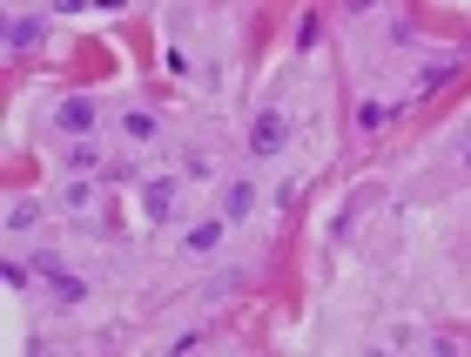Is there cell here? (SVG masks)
Here are the masks:
<instances>
[{"instance_id": "8", "label": "cell", "mask_w": 471, "mask_h": 357, "mask_svg": "<svg viewBox=\"0 0 471 357\" xmlns=\"http://www.w3.org/2000/svg\"><path fill=\"white\" fill-rule=\"evenodd\" d=\"M384 122H391V109H384V101H364V109H357V128H364V135H370V128H384Z\"/></svg>"}, {"instance_id": "2", "label": "cell", "mask_w": 471, "mask_h": 357, "mask_svg": "<svg viewBox=\"0 0 471 357\" xmlns=\"http://www.w3.org/2000/svg\"><path fill=\"white\" fill-rule=\"evenodd\" d=\"M168 209H175V183H168V175L142 183V216H149V223H168Z\"/></svg>"}, {"instance_id": "12", "label": "cell", "mask_w": 471, "mask_h": 357, "mask_svg": "<svg viewBox=\"0 0 471 357\" xmlns=\"http://www.w3.org/2000/svg\"><path fill=\"white\" fill-rule=\"evenodd\" d=\"M34 216H41L34 202H14V209H7V230H34Z\"/></svg>"}, {"instance_id": "13", "label": "cell", "mask_w": 471, "mask_h": 357, "mask_svg": "<svg viewBox=\"0 0 471 357\" xmlns=\"http://www.w3.org/2000/svg\"><path fill=\"white\" fill-rule=\"evenodd\" d=\"M451 68H458V61H438V68H431V75H425V81H418V94H431V88H444V81H451Z\"/></svg>"}, {"instance_id": "9", "label": "cell", "mask_w": 471, "mask_h": 357, "mask_svg": "<svg viewBox=\"0 0 471 357\" xmlns=\"http://www.w3.org/2000/svg\"><path fill=\"white\" fill-rule=\"evenodd\" d=\"M54 296H61V304H81V296H88V283H81V277H68V270H61V277H54Z\"/></svg>"}, {"instance_id": "10", "label": "cell", "mask_w": 471, "mask_h": 357, "mask_svg": "<svg viewBox=\"0 0 471 357\" xmlns=\"http://www.w3.org/2000/svg\"><path fill=\"white\" fill-rule=\"evenodd\" d=\"M249 209H256V189L236 183V189H229V216H249Z\"/></svg>"}, {"instance_id": "5", "label": "cell", "mask_w": 471, "mask_h": 357, "mask_svg": "<svg viewBox=\"0 0 471 357\" xmlns=\"http://www.w3.org/2000/svg\"><path fill=\"white\" fill-rule=\"evenodd\" d=\"M68 169H75V175H94V169H102V149H94V142L81 135L75 149H68Z\"/></svg>"}, {"instance_id": "11", "label": "cell", "mask_w": 471, "mask_h": 357, "mask_svg": "<svg viewBox=\"0 0 471 357\" xmlns=\"http://www.w3.org/2000/svg\"><path fill=\"white\" fill-rule=\"evenodd\" d=\"M317 41H323V20L304 14V20H296V47H317Z\"/></svg>"}, {"instance_id": "17", "label": "cell", "mask_w": 471, "mask_h": 357, "mask_svg": "<svg viewBox=\"0 0 471 357\" xmlns=\"http://www.w3.org/2000/svg\"><path fill=\"white\" fill-rule=\"evenodd\" d=\"M465 169H471V149H465Z\"/></svg>"}, {"instance_id": "1", "label": "cell", "mask_w": 471, "mask_h": 357, "mask_svg": "<svg viewBox=\"0 0 471 357\" xmlns=\"http://www.w3.org/2000/svg\"><path fill=\"white\" fill-rule=\"evenodd\" d=\"M283 142H289V122H283V115H256V122H249V156H276Z\"/></svg>"}, {"instance_id": "16", "label": "cell", "mask_w": 471, "mask_h": 357, "mask_svg": "<svg viewBox=\"0 0 471 357\" xmlns=\"http://www.w3.org/2000/svg\"><path fill=\"white\" fill-rule=\"evenodd\" d=\"M94 7H102V14H122V7H128V0H94Z\"/></svg>"}, {"instance_id": "3", "label": "cell", "mask_w": 471, "mask_h": 357, "mask_svg": "<svg viewBox=\"0 0 471 357\" xmlns=\"http://www.w3.org/2000/svg\"><path fill=\"white\" fill-rule=\"evenodd\" d=\"M54 122H61L68 135H94V101H88V94H68V101H61V115H54Z\"/></svg>"}, {"instance_id": "15", "label": "cell", "mask_w": 471, "mask_h": 357, "mask_svg": "<svg viewBox=\"0 0 471 357\" xmlns=\"http://www.w3.org/2000/svg\"><path fill=\"white\" fill-rule=\"evenodd\" d=\"M344 7L350 14H370V7H384V0H344Z\"/></svg>"}, {"instance_id": "6", "label": "cell", "mask_w": 471, "mask_h": 357, "mask_svg": "<svg viewBox=\"0 0 471 357\" xmlns=\"http://www.w3.org/2000/svg\"><path fill=\"white\" fill-rule=\"evenodd\" d=\"M183 243H189V249L202 256V249H215V243H223V223H196V230H189Z\"/></svg>"}, {"instance_id": "14", "label": "cell", "mask_w": 471, "mask_h": 357, "mask_svg": "<svg viewBox=\"0 0 471 357\" xmlns=\"http://www.w3.org/2000/svg\"><path fill=\"white\" fill-rule=\"evenodd\" d=\"M88 196H94L88 175H75V183H68V209H88Z\"/></svg>"}, {"instance_id": "7", "label": "cell", "mask_w": 471, "mask_h": 357, "mask_svg": "<svg viewBox=\"0 0 471 357\" xmlns=\"http://www.w3.org/2000/svg\"><path fill=\"white\" fill-rule=\"evenodd\" d=\"M122 128H128L135 142H155V115H149V109H128V122H122Z\"/></svg>"}, {"instance_id": "4", "label": "cell", "mask_w": 471, "mask_h": 357, "mask_svg": "<svg viewBox=\"0 0 471 357\" xmlns=\"http://www.w3.org/2000/svg\"><path fill=\"white\" fill-rule=\"evenodd\" d=\"M34 41H41V20H34V14L7 20V54H20V47H34Z\"/></svg>"}]
</instances>
